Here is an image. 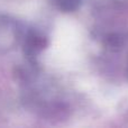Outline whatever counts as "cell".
<instances>
[{
    "instance_id": "1",
    "label": "cell",
    "mask_w": 128,
    "mask_h": 128,
    "mask_svg": "<svg viewBox=\"0 0 128 128\" xmlns=\"http://www.w3.org/2000/svg\"><path fill=\"white\" fill-rule=\"evenodd\" d=\"M44 46H45V40L42 37H38V36H32L28 40V42H27V47H28V50L30 52L40 51Z\"/></svg>"
},
{
    "instance_id": "2",
    "label": "cell",
    "mask_w": 128,
    "mask_h": 128,
    "mask_svg": "<svg viewBox=\"0 0 128 128\" xmlns=\"http://www.w3.org/2000/svg\"><path fill=\"white\" fill-rule=\"evenodd\" d=\"M58 4L65 11H72L80 4V0H58Z\"/></svg>"
}]
</instances>
